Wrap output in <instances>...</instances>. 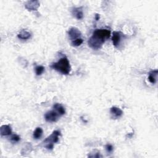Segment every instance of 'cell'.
Listing matches in <instances>:
<instances>
[{
    "mask_svg": "<svg viewBox=\"0 0 158 158\" xmlns=\"http://www.w3.org/2000/svg\"><path fill=\"white\" fill-rule=\"evenodd\" d=\"M111 36V31L107 29H96L88 41V46L93 50L100 49L107 39Z\"/></svg>",
    "mask_w": 158,
    "mask_h": 158,
    "instance_id": "1",
    "label": "cell"
},
{
    "mask_svg": "<svg viewBox=\"0 0 158 158\" xmlns=\"http://www.w3.org/2000/svg\"><path fill=\"white\" fill-rule=\"evenodd\" d=\"M51 67L64 75H68L71 70L69 61L66 57H63L57 62L52 64Z\"/></svg>",
    "mask_w": 158,
    "mask_h": 158,
    "instance_id": "2",
    "label": "cell"
},
{
    "mask_svg": "<svg viewBox=\"0 0 158 158\" xmlns=\"http://www.w3.org/2000/svg\"><path fill=\"white\" fill-rule=\"evenodd\" d=\"M61 135V132L59 130H54L52 134L47 137L43 141V144L45 145V147L49 150H52L54 148V143H56L59 141V137Z\"/></svg>",
    "mask_w": 158,
    "mask_h": 158,
    "instance_id": "3",
    "label": "cell"
},
{
    "mask_svg": "<svg viewBox=\"0 0 158 158\" xmlns=\"http://www.w3.org/2000/svg\"><path fill=\"white\" fill-rule=\"evenodd\" d=\"M60 116V114L54 110L46 112L45 118L48 122H56L58 121Z\"/></svg>",
    "mask_w": 158,
    "mask_h": 158,
    "instance_id": "4",
    "label": "cell"
},
{
    "mask_svg": "<svg viewBox=\"0 0 158 158\" xmlns=\"http://www.w3.org/2000/svg\"><path fill=\"white\" fill-rule=\"evenodd\" d=\"M67 34L69 37V39L72 41L79 39V37L81 35L80 31L77 28H76V27L70 28L67 32Z\"/></svg>",
    "mask_w": 158,
    "mask_h": 158,
    "instance_id": "5",
    "label": "cell"
},
{
    "mask_svg": "<svg viewBox=\"0 0 158 158\" xmlns=\"http://www.w3.org/2000/svg\"><path fill=\"white\" fill-rule=\"evenodd\" d=\"M25 8L30 11H37L40 7V2L39 1H28L25 3Z\"/></svg>",
    "mask_w": 158,
    "mask_h": 158,
    "instance_id": "6",
    "label": "cell"
},
{
    "mask_svg": "<svg viewBox=\"0 0 158 158\" xmlns=\"http://www.w3.org/2000/svg\"><path fill=\"white\" fill-rule=\"evenodd\" d=\"M110 112L112 116V118L114 119H119V117H121L123 114V111L121 110V109L115 106L112 107L111 108Z\"/></svg>",
    "mask_w": 158,
    "mask_h": 158,
    "instance_id": "7",
    "label": "cell"
},
{
    "mask_svg": "<svg viewBox=\"0 0 158 158\" xmlns=\"http://www.w3.org/2000/svg\"><path fill=\"white\" fill-rule=\"evenodd\" d=\"M72 15L77 20H81L84 18V12L82 7L74 8L72 11Z\"/></svg>",
    "mask_w": 158,
    "mask_h": 158,
    "instance_id": "8",
    "label": "cell"
},
{
    "mask_svg": "<svg viewBox=\"0 0 158 158\" xmlns=\"http://www.w3.org/2000/svg\"><path fill=\"white\" fill-rule=\"evenodd\" d=\"M11 127L9 125H3L0 128V134L1 136H8L11 135Z\"/></svg>",
    "mask_w": 158,
    "mask_h": 158,
    "instance_id": "9",
    "label": "cell"
},
{
    "mask_svg": "<svg viewBox=\"0 0 158 158\" xmlns=\"http://www.w3.org/2000/svg\"><path fill=\"white\" fill-rule=\"evenodd\" d=\"M121 40V33L119 32H114L112 37V41L113 45L116 47H117Z\"/></svg>",
    "mask_w": 158,
    "mask_h": 158,
    "instance_id": "10",
    "label": "cell"
},
{
    "mask_svg": "<svg viewBox=\"0 0 158 158\" xmlns=\"http://www.w3.org/2000/svg\"><path fill=\"white\" fill-rule=\"evenodd\" d=\"M53 108L60 114V116H62L64 114H66L65 108L63 107L62 105H61V104H59V103H55V104L53 105Z\"/></svg>",
    "mask_w": 158,
    "mask_h": 158,
    "instance_id": "11",
    "label": "cell"
},
{
    "mask_svg": "<svg viewBox=\"0 0 158 158\" xmlns=\"http://www.w3.org/2000/svg\"><path fill=\"white\" fill-rule=\"evenodd\" d=\"M157 75V70H152V71L150 72L149 77H148V80L150 81V82L151 84H154L156 82Z\"/></svg>",
    "mask_w": 158,
    "mask_h": 158,
    "instance_id": "12",
    "label": "cell"
},
{
    "mask_svg": "<svg viewBox=\"0 0 158 158\" xmlns=\"http://www.w3.org/2000/svg\"><path fill=\"white\" fill-rule=\"evenodd\" d=\"M31 37V34L30 32H27L26 30H22L21 31L20 33L18 35V37L19 39L21 40H28Z\"/></svg>",
    "mask_w": 158,
    "mask_h": 158,
    "instance_id": "13",
    "label": "cell"
},
{
    "mask_svg": "<svg viewBox=\"0 0 158 158\" xmlns=\"http://www.w3.org/2000/svg\"><path fill=\"white\" fill-rule=\"evenodd\" d=\"M43 129L41 127H37L33 133V137L35 140L40 139L43 135Z\"/></svg>",
    "mask_w": 158,
    "mask_h": 158,
    "instance_id": "14",
    "label": "cell"
},
{
    "mask_svg": "<svg viewBox=\"0 0 158 158\" xmlns=\"http://www.w3.org/2000/svg\"><path fill=\"white\" fill-rule=\"evenodd\" d=\"M45 71V67L42 66H38L35 67V72L37 75H41Z\"/></svg>",
    "mask_w": 158,
    "mask_h": 158,
    "instance_id": "15",
    "label": "cell"
},
{
    "mask_svg": "<svg viewBox=\"0 0 158 158\" xmlns=\"http://www.w3.org/2000/svg\"><path fill=\"white\" fill-rule=\"evenodd\" d=\"M83 40L80 39V38H79V39H76L75 40H73L72 41V43L71 44L73 46H80L81 44L83 43Z\"/></svg>",
    "mask_w": 158,
    "mask_h": 158,
    "instance_id": "16",
    "label": "cell"
},
{
    "mask_svg": "<svg viewBox=\"0 0 158 158\" xmlns=\"http://www.w3.org/2000/svg\"><path fill=\"white\" fill-rule=\"evenodd\" d=\"M11 141H13V142H14V143L19 142V141L20 140V137L18 135L14 134L11 137Z\"/></svg>",
    "mask_w": 158,
    "mask_h": 158,
    "instance_id": "17",
    "label": "cell"
},
{
    "mask_svg": "<svg viewBox=\"0 0 158 158\" xmlns=\"http://www.w3.org/2000/svg\"><path fill=\"white\" fill-rule=\"evenodd\" d=\"M88 157H101L102 156L100 154V152L97 151L96 152H95V154L90 153V154L88 155Z\"/></svg>",
    "mask_w": 158,
    "mask_h": 158,
    "instance_id": "18",
    "label": "cell"
},
{
    "mask_svg": "<svg viewBox=\"0 0 158 158\" xmlns=\"http://www.w3.org/2000/svg\"><path fill=\"white\" fill-rule=\"evenodd\" d=\"M106 150L107 152H112L114 150V148L111 145L107 144L106 145Z\"/></svg>",
    "mask_w": 158,
    "mask_h": 158,
    "instance_id": "19",
    "label": "cell"
},
{
    "mask_svg": "<svg viewBox=\"0 0 158 158\" xmlns=\"http://www.w3.org/2000/svg\"><path fill=\"white\" fill-rule=\"evenodd\" d=\"M100 14H96L95 15V19H96V20H98L100 19Z\"/></svg>",
    "mask_w": 158,
    "mask_h": 158,
    "instance_id": "20",
    "label": "cell"
}]
</instances>
